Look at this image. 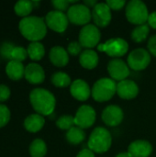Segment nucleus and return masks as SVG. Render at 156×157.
I'll list each match as a JSON object with an SVG mask.
<instances>
[{"label": "nucleus", "instance_id": "f257e3e1", "mask_svg": "<svg viewBox=\"0 0 156 157\" xmlns=\"http://www.w3.org/2000/svg\"><path fill=\"white\" fill-rule=\"evenodd\" d=\"M19 30L21 34L29 40L35 42L42 40L47 33V25L42 17H26L19 22Z\"/></svg>", "mask_w": 156, "mask_h": 157}, {"label": "nucleus", "instance_id": "f03ea898", "mask_svg": "<svg viewBox=\"0 0 156 157\" xmlns=\"http://www.w3.org/2000/svg\"><path fill=\"white\" fill-rule=\"evenodd\" d=\"M29 100L33 109L41 116L51 115L56 106L53 94L43 88L33 89L29 94Z\"/></svg>", "mask_w": 156, "mask_h": 157}, {"label": "nucleus", "instance_id": "7ed1b4c3", "mask_svg": "<svg viewBox=\"0 0 156 157\" xmlns=\"http://www.w3.org/2000/svg\"><path fill=\"white\" fill-rule=\"evenodd\" d=\"M88 149L97 154H103L109 150L112 144V137L110 132L103 128H96L90 134L88 140Z\"/></svg>", "mask_w": 156, "mask_h": 157}, {"label": "nucleus", "instance_id": "20e7f679", "mask_svg": "<svg viewBox=\"0 0 156 157\" xmlns=\"http://www.w3.org/2000/svg\"><path fill=\"white\" fill-rule=\"evenodd\" d=\"M117 93L116 82L108 77L97 80L91 88V96L97 102H106L110 100Z\"/></svg>", "mask_w": 156, "mask_h": 157}, {"label": "nucleus", "instance_id": "39448f33", "mask_svg": "<svg viewBox=\"0 0 156 157\" xmlns=\"http://www.w3.org/2000/svg\"><path fill=\"white\" fill-rule=\"evenodd\" d=\"M125 13L129 22L138 26L146 24L150 15L146 5L140 0L130 1L126 6Z\"/></svg>", "mask_w": 156, "mask_h": 157}, {"label": "nucleus", "instance_id": "423d86ee", "mask_svg": "<svg viewBox=\"0 0 156 157\" xmlns=\"http://www.w3.org/2000/svg\"><path fill=\"white\" fill-rule=\"evenodd\" d=\"M97 48L99 52H104L108 56L116 59L124 56L128 52L129 44L121 38H114L107 40L105 43L98 44Z\"/></svg>", "mask_w": 156, "mask_h": 157}, {"label": "nucleus", "instance_id": "0eeeda50", "mask_svg": "<svg viewBox=\"0 0 156 157\" xmlns=\"http://www.w3.org/2000/svg\"><path fill=\"white\" fill-rule=\"evenodd\" d=\"M69 22L74 25H87L92 18V11L84 4H74L70 6L67 10Z\"/></svg>", "mask_w": 156, "mask_h": 157}, {"label": "nucleus", "instance_id": "6e6552de", "mask_svg": "<svg viewBox=\"0 0 156 157\" xmlns=\"http://www.w3.org/2000/svg\"><path fill=\"white\" fill-rule=\"evenodd\" d=\"M101 33L98 28L93 24H87L79 32V43L82 47L92 49L98 45Z\"/></svg>", "mask_w": 156, "mask_h": 157}, {"label": "nucleus", "instance_id": "1a4fd4ad", "mask_svg": "<svg viewBox=\"0 0 156 157\" xmlns=\"http://www.w3.org/2000/svg\"><path fill=\"white\" fill-rule=\"evenodd\" d=\"M128 66L134 71L146 69L151 63L150 52L143 48H138L131 52L128 56Z\"/></svg>", "mask_w": 156, "mask_h": 157}, {"label": "nucleus", "instance_id": "9d476101", "mask_svg": "<svg viewBox=\"0 0 156 157\" xmlns=\"http://www.w3.org/2000/svg\"><path fill=\"white\" fill-rule=\"evenodd\" d=\"M96 121V111L88 105L81 106L74 116L75 126L81 129H87L94 125Z\"/></svg>", "mask_w": 156, "mask_h": 157}, {"label": "nucleus", "instance_id": "9b49d317", "mask_svg": "<svg viewBox=\"0 0 156 157\" xmlns=\"http://www.w3.org/2000/svg\"><path fill=\"white\" fill-rule=\"evenodd\" d=\"M45 22L47 27H49L53 31L62 33L65 31V29L68 27V17L67 15H65L62 11L54 10L50 11L45 17Z\"/></svg>", "mask_w": 156, "mask_h": 157}, {"label": "nucleus", "instance_id": "f8f14e48", "mask_svg": "<svg viewBox=\"0 0 156 157\" xmlns=\"http://www.w3.org/2000/svg\"><path fill=\"white\" fill-rule=\"evenodd\" d=\"M108 72L114 81H123L130 75V67L121 59L116 58L109 61L108 64Z\"/></svg>", "mask_w": 156, "mask_h": 157}, {"label": "nucleus", "instance_id": "ddd939ff", "mask_svg": "<svg viewBox=\"0 0 156 157\" xmlns=\"http://www.w3.org/2000/svg\"><path fill=\"white\" fill-rule=\"evenodd\" d=\"M92 18L97 27L105 28L111 21V9L106 3H97L92 10Z\"/></svg>", "mask_w": 156, "mask_h": 157}, {"label": "nucleus", "instance_id": "4468645a", "mask_svg": "<svg viewBox=\"0 0 156 157\" xmlns=\"http://www.w3.org/2000/svg\"><path fill=\"white\" fill-rule=\"evenodd\" d=\"M104 123L110 127H115L120 125L124 118V113L122 109L116 105H109L102 112L101 115Z\"/></svg>", "mask_w": 156, "mask_h": 157}, {"label": "nucleus", "instance_id": "2eb2a0df", "mask_svg": "<svg viewBox=\"0 0 156 157\" xmlns=\"http://www.w3.org/2000/svg\"><path fill=\"white\" fill-rule=\"evenodd\" d=\"M117 94L123 99H133L139 94V86L132 80H123L117 84Z\"/></svg>", "mask_w": 156, "mask_h": 157}, {"label": "nucleus", "instance_id": "dca6fc26", "mask_svg": "<svg viewBox=\"0 0 156 157\" xmlns=\"http://www.w3.org/2000/svg\"><path fill=\"white\" fill-rule=\"evenodd\" d=\"M70 93L75 99L79 101H86L91 96V88L85 80L76 79L71 84Z\"/></svg>", "mask_w": 156, "mask_h": 157}, {"label": "nucleus", "instance_id": "f3484780", "mask_svg": "<svg viewBox=\"0 0 156 157\" xmlns=\"http://www.w3.org/2000/svg\"><path fill=\"white\" fill-rule=\"evenodd\" d=\"M152 153V144L143 140H137L131 143L128 148V154L131 157H149Z\"/></svg>", "mask_w": 156, "mask_h": 157}, {"label": "nucleus", "instance_id": "a211bd4d", "mask_svg": "<svg viewBox=\"0 0 156 157\" xmlns=\"http://www.w3.org/2000/svg\"><path fill=\"white\" fill-rule=\"evenodd\" d=\"M25 77L30 84H41L45 79V73L40 64L29 63L25 68Z\"/></svg>", "mask_w": 156, "mask_h": 157}, {"label": "nucleus", "instance_id": "6ab92c4d", "mask_svg": "<svg viewBox=\"0 0 156 157\" xmlns=\"http://www.w3.org/2000/svg\"><path fill=\"white\" fill-rule=\"evenodd\" d=\"M50 60L57 67H64L69 62L68 52L60 46H55L50 51Z\"/></svg>", "mask_w": 156, "mask_h": 157}, {"label": "nucleus", "instance_id": "aec40b11", "mask_svg": "<svg viewBox=\"0 0 156 157\" xmlns=\"http://www.w3.org/2000/svg\"><path fill=\"white\" fill-rule=\"evenodd\" d=\"M79 63L81 66L86 69H94L98 64V55L94 50L86 49L81 52L79 56Z\"/></svg>", "mask_w": 156, "mask_h": 157}, {"label": "nucleus", "instance_id": "412c9836", "mask_svg": "<svg viewBox=\"0 0 156 157\" xmlns=\"http://www.w3.org/2000/svg\"><path fill=\"white\" fill-rule=\"evenodd\" d=\"M45 120L40 114H32L26 118L24 121V127L29 132H37L44 126Z\"/></svg>", "mask_w": 156, "mask_h": 157}, {"label": "nucleus", "instance_id": "4be33fe9", "mask_svg": "<svg viewBox=\"0 0 156 157\" xmlns=\"http://www.w3.org/2000/svg\"><path fill=\"white\" fill-rule=\"evenodd\" d=\"M6 72L10 79L17 81L25 75V67L20 62L10 61L6 67Z\"/></svg>", "mask_w": 156, "mask_h": 157}, {"label": "nucleus", "instance_id": "5701e85b", "mask_svg": "<svg viewBox=\"0 0 156 157\" xmlns=\"http://www.w3.org/2000/svg\"><path fill=\"white\" fill-rule=\"evenodd\" d=\"M86 139V133L83 131V129L74 126L72 129H70L69 131H67L66 133V140L71 144H79L82 142H84V140Z\"/></svg>", "mask_w": 156, "mask_h": 157}, {"label": "nucleus", "instance_id": "b1692460", "mask_svg": "<svg viewBox=\"0 0 156 157\" xmlns=\"http://www.w3.org/2000/svg\"><path fill=\"white\" fill-rule=\"evenodd\" d=\"M27 51H28V55L33 61H40V60H41L43 58L44 54H45L44 46L40 42H39V41L31 42L29 45Z\"/></svg>", "mask_w": 156, "mask_h": 157}, {"label": "nucleus", "instance_id": "393cba45", "mask_svg": "<svg viewBox=\"0 0 156 157\" xmlns=\"http://www.w3.org/2000/svg\"><path fill=\"white\" fill-rule=\"evenodd\" d=\"M29 154L31 157H44L47 154V146L41 139L34 140L29 146Z\"/></svg>", "mask_w": 156, "mask_h": 157}, {"label": "nucleus", "instance_id": "a878e982", "mask_svg": "<svg viewBox=\"0 0 156 157\" xmlns=\"http://www.w3.org/2000/svg\"><path fill=\"white\" fill-rule=\"evenodd\" d=\"M149 32L150 27L148 24L137 26L131 32V39L135 42H143L147 39Z\"/></svg>", "mask_w": 156, "mask_h": 157}, {"label": "nucleus", "instance_id": "bb28decb", "mask_svg": "<svg viewBox=\"0 0 156 157\" xmlns=\"http://www.w3.org/2000/svg\"><path fill=\"white\" fill-rule=\"evenodd\" d=\"M34 7L33 2L28 0H21L16 3L15 5V12L17 16L20 17H29Z\"/></svg>", "mask_w": 156, "mask_h": 157}, {"label": "nucleus", "instance_id": "cd10ccee", "mask_svg": "<svg viewBox=\"0 0 156 157\" xmlns=\"http://www.w3.org/2000/svg\"><path fill=\"white\" fill-rule=\"evenodd\" d=\"M51 83L57 87H66L72 84L70 76L63 72H57L51 76Z\"/></svg>", "mask_w": 156, "mask_h": 157}, {"label": "nucleus", "instance_id": "c85d7f7f", "mask_svg": "<svg viewBox=\"0 0 156 157\" xmlns=\"http://www.w3.org/2000/svg\"><path fill=\"white\" fill-rule=\"evenodd\" d=\"M56 125L59 129L61 130H66L69 131L70 129H72L73 127L75 126L74 123V117L71 116V115H63L61 116L57 121H56Z\"/></svg>", "mask_w": 156, "mask_h": 157}, {"label": "nucleus", "instance_id": "c756f323", "mask_svg": "<svg viewBox=\"0 0 156 157\" xmlns=\"http://www.w3.org/2000/svg\"><path fill=\"white\" fill-rule=\"evenodd\" d=\"M28 51L24 49L23 47L15 46L11 52L10 54V61H17V62H22L27 58Z\"/></svg>", "mask_w": 156, "mask_h": 157}, {"label": "nucleus", "instance_id": "7c9ffc66", "mask_svg": "<svg viewBox=\"0 0 156 157\" xmlns=\"http://www.w3.org/2000/svg\"><path fill=\"white\" fill-rule=\"evenodd\" d=\"M10 120V111L5 105L0 104V128L6 126Z\"/></svg>", "mask_w": 156, "mask_h": 157}, {"label": "nucleus", "instance_id": "2f4dec72", "mask_svg": "<svg viewBox=\"0 0 156 157\" xmlns=\"http://www.w3.org/2000/svg\"><path fill=\"white\" fill-rule=\"evenodd\" d=\"M67 51L71 55H78L81 54L82 52V46L79 43V41H72L69 43L68 47H67Z\"/></svg>", "mask_w": 156, "mask_h": 157}, {"label": "nucleus", "instance_id": "473e14b6", "mask_svg": "<svg viewBox=\"0 0 156 157\" xmlns=\"http://www.w3.org/2000/svg\"><path fill=\"white\" fill-rule=\"evenodd\" d=\"M51 4L56 8V10L62 11V12H63L64 10L69 9V7H70V6H69L70 2L66 1V0H54V1L51 2Z\"/></svg>", "mask_w": 156, "mask_h": 157}, {"label": "nucleus", "instance_id": "72a5a7b5", "mask_svg": "<svg viewBox=\"0 0 156 157\" xmlns=\"http://www.w3.org/2000/svg\"><path fill=\"white\" fill-rule=\"evenodd\" d=\"M14 47L15 46H13L11 43H8V42L3 43L0 47V53L2 54L3 57L10 60V54H11V52Z\"/></svg>", "mask_w": 156, "mask_h": 157}, {"label": "nucleus", "instance_id": "f704fd0d", "mask_svg": "<svg viewBox=\"0 0 156 157\" xmlns=\"http://www.w3.org/2000/svg\"><path fill=\"white\" fill-rule=\"evenodd\" d=\"M108 7L112 10H120L126 5V1L124 0H108L106 2Z\"/></svg>", "mask_w": 156, "mask_h": 157}, {"label": "nucleus", "instance_id": "c9c22d12", "mask_svg": "<svg viewBox=\"0 0 156 157\" xmlns=\"http://www.w3.org/2000/svg\"><path fill=\"white\" fill-rule=\"evenodd\" d=\"M10 96V89L5 86V85H0V102L6 101Z\"/></svg>", "mask_w": 156, "mask_h": 157}, {"label": "nucleus", "instance_id": "e433bc0d", "mask_svg": "<svg viewBox=\"0 0 156 157\" xmlns=\"http://www.w3.org/2000/svg\"><path fill=\"white\" fill-rule=\"evenodd\" d=\"M147 47H148L149 52L156 57V35L152 36V37L149 39Z\"/></svg>", "mask_w": 156, "mask_h": 157}, {"label": "nucleus", "instance_id": "4c0bfd02", "mask_svg": "<svg viewBox=\"0 0 156 157\" xmlns=\"http://www.w3.org/2000/svg\"><path fill=\"white\" fill-rule=\"evenodd\" d=\"M147 22H148L149 27L156 29V12H153L149 15Z\"/></svg>", "mask_w": 156, "mask_h": 157}, {"label": "nucleus", "instance_id": "58836bf2", "mask_svg": "<svg viewBox=\"0 0 156 157\" xmlns=\"http://www.w3.org/2000/svg\"><path fill=\"white\" fill-rule=\"evenodd\" d=\"M76 157H95V153L90 149H83L78 153Z\"/></svg>", "mask_w": 156, "mask_h": 157}, {"label": "nucleus", "instance_id": "ea45409f", "mask_svg": "<svg viewBox=\"0 0 156 157\" xmlns=\"http://www.w3.org/2000/svg\"><path fill=\"white\" fill-rule=\"evenodd\" d=\"M97 2L96 1V0H86V1H85L84 2V5L85 6H86L87 7H92V8H94L96 6H97Z\"/></svg>", "mask_w": 156, "mask_h": 157}, {"label": "nucleus", "instance_id": "a19ab883", "mask_svg": "<svg viewBox=\"0 0 156 157\" xmlns=\"http://www.w3.org/2000/svg\"><path fill=\"white\" fill-rule=\"evenodd\" d=\"M116 157H131L130 156V155L128 154V152L126 153H120L119 155H117V156Z\"/></svg>", "mask_w": 156, "mask_h": 157}]
</instances>
